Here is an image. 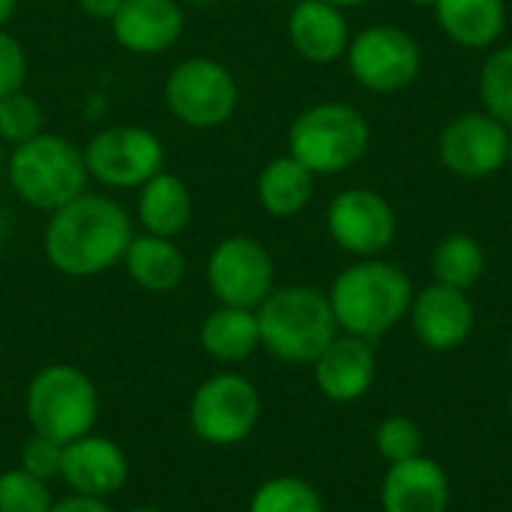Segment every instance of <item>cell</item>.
<instances>
[{
	"label": "cell",
	"instance_id": "obj_25",
	"mask_svg": "<svg viewBox=\"0 0 512 512\" xmlns=\"http://www.w3.org/2000/svg\"><path fill=\"white\" fill-rule=\"evenodd\" d=\"M486 273V249L474 234L456 231L438 240L432 252V276L441 285L468 291L474 288Z\"/></svg>",
	"mask_w": 512,
	"mask_h": 512
},
{
	"label": "cell",
	"instance_id": "obj_23",
	"mask_svg": "<svg viewBox=\"0 0 512 512\" xmlns=\"http://www.w3.org/2000/svg\"><path fill=\"white\" fill-rule=\"evenodd\" d=\"M123 267H126L129 279L150 294L174 291L186 276V258H183L180 246L168 237H156V234H144V231L132 237V243L123 255Z\"/></svg>",
	"mask_w": 512,
	"mask_h": 512
},
{
	"label": "cell",
	"instance_id": "obj_3",
	"mask_svg": "<svg viewBox=\"0 0 512 512\" xmlns=\"http://www.w3.org/2000/svg\"><path fill=\"white\" fill-rule=\"evenodd\" d=\"M6 183L30 210L54 213L87 192L90 174L84 150L66 135L39 132L36 138L12 147L6 159Z\"/></svg>",
	"mask_w": 512,
	"mask_h": 512
},
{
	"label": "cell",
	"instance_id": "obj_21",
	"mask_svg": "<svg viewBox=\"0 0 512 512\" xmlns=\"http://www.w3.org/2000/svg\"><path fill=\"white\" fill-rule=\"evenodd\" d=\"M192 210H195L192 189L174 171L162 168L156 177H150L138 189L135 216H138V225L144 228V234H156V237L174 240L177 234H183L189 228Z\"/></svg>",
	"mask_w": 512,
	"mask_h": 512
},
{
	"label": "cell",
	"instance_id": "obj_8",
	"mask_svg": "<svg viewBox=\"0 0 512 512\" xmlns=\"http://www.w3.org/2000/svg\"><path fill=\"white\" fill-rule=\"evenodd\" d=\"M81 150L90 180L105 189H141L165 168L162 138L135 123L99 129Z\"/></svg>",
	"mask_w": 512,
	"mask_h": 512
},
{
	"label": "cell",
	"instance_id": "obj_35",
	"mask_svg": "<svg viewBox=\"0 0 512 512\" xmlns=\"http://www.w3.org/2000/svg\"><path fill=\"white\" fill-rule=\"evenodd\" d=\"M15 9H18V0H0V27H6L12 21Z\"/></svg>",
	"mask_w": 512,
	"mask_h": 512
},
{
	"label": "cell",
	"instance_id": "obj_17",
	"mask_svg": "<svg viewBox=\"0 0 512 512\" xmlns=\"http://www.w3.org/2000/svg\"><path fill=\"white\" fill-rule=\"evenodd\" d=\"M312 366H315L318 390L339 405L363 399L375 384V372H378L372 342L348 333L336 336Z\"/></svg>",
	"mask_w": 512,
	"mask_h": 512
},
{
	"label": "cell",
	"instance_id": "obj_28",
	"mask_svg": "<svg viewBox=\"0 0 512 512\" xmlns=\"http://www.w3.org/2000/svg\"><path fill=\"white\" fill-rule=\"evenodd\" d=\"M39 132H45V111L27 90H15L0 99V141L15 147Z\"/></svg>",
	"mask_w": 512,
	"mask_h": 512
},
{
	"label": "cell",
	"instance_id": "obj_22",
	"mask_svg": "<svg viewBox=\"0 0 512 512\" xmlns=\"http://www.w3.org/2000/svg\"><path fill=\"white\" fill-rule=\"evenodd\" d=\"M255 195L264 213H270L273 219H291L309 207L315 195V174L291 153L276 156L258 171Z\"/></svg>",
	"mask_w": 512,
	"mask_h": 512
},
{
	"label": "cell",
	"instance_id": "obj_1",
	"mask_svg": "<svg viewBox=\"0 0 512 512\" xmlns=\"http://www.w3.org/2000/svg\"><path fill=\"white\" fill-rule=\"evenodd\" d=\"M132 237L135 225L120 201L111 195L84 192L48 213L42 252L57 273L90 279L123 264Z\"/></svg>",
	"mask_w": 512,
	"mask_h": 512
},
{
	"label": "cell",
	"instance_id": "obj_19",
	"mask_svg": "<svg viewBox=\"0 0 512 512\" xmlns=\"http://www.w3.org/2000/svg\"><path fill=\"white\" fill-rule=\"evenodd\" d=\"M450 480L444 468L429 456H414L408 462L390 465L381 483L384 512H447Z\"/></svg>",
	"mask_w": 512,
	"mask_h": 512
},
{
	"label": "cell",
	"instance_id": "obj_15",
	"mask_svg": "<svg viewBox=\"0 0 512 512\" xmlns=\"http://www.w3.org/2000/svg\"><path fill=\"white\" fill-rule=\"evenodd\" d=\"M108 27L123 51L156 57L180 42L186 12L180 0H123Z\"/></svg>",
	"mask_w": 512,
	"mask_h": 512
},
{
	"label": "cell",
	"instance_id": "obj_12",
	"mask_svg": "<svg viewBox=\"0 0 512 512\" xmlns=\"http://www.w3.org/2000/svg\"><path fill=\"white\" fill-rule=\"evenodd\" d=\"M327 231L342 252L354 258H381L399 231L396 207L375 189H345L327 207Z\"/></svg>",
	"mask_w": 512,
	"mask_h": 512
},
{
	"label": "cell",
	"instance_id": "obj_9",
	"mask_svg": "<svg viewBox=\"0 0 512 512\" xmlns=\"http://www.w3.org/2000/svg\"><path fill=\"white\" fill-rule=\"evenodd\" d=\"M351 78L372 93H399L423 72L420 42L396 24H372L351 36L345 51Z\"/></svg>",
	"mask_w": 512,
	"mask_h": 512
},
{
	"label": "cell",
	"instance_id": "obj_5",
	"mask_svg": "<svg viewBox=\"0 0 512 512\" xmlns=\"http://www.w3.org/2000/svg\"><path fill=\"white\" fill-rule=\"evenodd\" d=\"M372 144L366 114L348 102H318L288 126V153L315 177H333L354 168Z\"/></svg>",
	"mask_w": 512,
	"mask_h": 512
},
{
	"label": "cell",
	"instance_id": "obj_4",
	"mask_svg": "<svg viewBox=\"0 0 512 512\" xmlns=\"http://www.w3.org/2000/svg\"><path fill=\"white\" fill-rule=\"evenodd\" d=\"M261 345L285 363H315L339 336L327 294L312 285L273 288L255 309Z\"/></svg>",
	"mask_w": 512,
	"mask_h": 512
},
{
	"label": "cell",
	"instance_id": "obj_36",
	"mask_svg": "<svg viewBox=\"0 0 512 512\" xmlns=\"http://www.w3.org/2000/svg\"><path fill=\"white\" fill-rule=\"evenodd\" d=\"M327 3H333L339 9H360V6H369L372 0H327Z\"/></svg>",
	"mask_w": 512,
	"mask_h": 512
},
{
	"label": "cell",
	"instance_id": "obj_10",
	"mask_svg": "<svg viewBox=\"0 0 512 512\" xmlns=\"http://www.w3.org/2000/svg\"><path fill=\"white\" fill-rule=\"evenodd\" d=\"M261 420V396L243 375L222 372L207 378L189 405L192 432L213 447L243 444Z\"/></svg>",
	"mask_w": 512,
	"mask_h": 512
},
{
	"label": "cell",
	"instance_id": "obj_30",
	"mask_svg": "<svg viewBox=\"0 0 512 512\" xmlns=\"http://www.w3.org/2000/svg\"><path fill=\"white\" fill-rule=\"evenodd\" d=\"M375 447L381 459H387L390 465L408 462L423 453V432L417 429L411 417H402V414L384 417L375 429Z\"/></svg>",
	"mask_w": 512,
	"mask_h": 512
},
{
	"label": "cell",
	"instance_id": "obj_27",
	"mask_svg": "<svg viewBox=\"0 0 512 512\" xmlns=\"http://www.w3.org/2000/svg\"><path fill=\"white\" fill-rule=\"evenodd\" d=\"M249 512H324V501L318 489L300 477H273L255 489Z\"/></svg>",
	"mask_w": 512,
	"mask_h": 512
},
{
	"label": "cell",
	"instance_id": "obj_34",
	"mask_svg": "<svg viewBox=\"0 0 512 512\" xmlns=\"http://www.w3.org/2000/svg\"><path fill=\"white\" fill-rule=\"evenodd\" d=\"M120 3L123 0H78V6H81L84 15H90L96 21H105V24L114 18V12L120 9Z\"/></svg>",
	"mask_w": 512,
	"mask_h": 512
},
{
	"label": "cell",
	"instance_id": "obj_33",
	"mask_svg": "<svg viewBox=\"0 0 512 512\" xmlns=\"http://www.w3.org/2000/svg\"><path fill=\"white\" fill-rule=\"evenodd\" d=\"M48 512H111V507L102 498H87V495H72L63 501H54Z\"/></svg>",
	"mask_w": 512,
	"mask_h": 512
},
{
	"label": "cell",
	"instance_id": "obj_38",
	"mask_svg": "<svg viewBox=\"0 0 512 512\" xmlns=\"http://www.w3.org/2000/svg\"><path fill=\"white\" fill-rule=\"evenodd\" d=\"M507 168L512 171V129H510V144H507Z\"/></svg>",
	"mask_w": 512,
	"mask_h": 512
},
{
	"label": "cell",
	"instance_id": "obj_29",
	"mask_svg": "<svg viewBox=\"0 0 512 512\" xmlns=\"http://www.w3.org/2000/svg\"><path fill=\"white\" fill-rule=\"evenodd\" d=\"M54 504L48 483L12 468L0 474V512H48Z\"/></svg>",
	"mask_w": 512,
	"mask_h": 512
},
{
	"label": "cell",
	"instance_id": "obj_37",
	"mask_svg": "<svg viewBox=\"0 0 512 512\" xmlns=\"http://www.w3.org/2000/svg\"><path fill=\"white\" fill-rule=\"evenodd\" d=\"M411 6H417V9H435V3L438 0H408Z\"/></svg>",
	"mask_w": 512,
	"mask_h": 512
},
{
	"label": "cell",
	"instance_id": "obj_20",
	"mask_svg": "<svg viewBox=\"0 0 512 512\" xmlns=\"http://www.w3.org/2000/svg\"><path fill=\"white\" fill-rule=\"evenodd\" d=\"M435 21L459 48H495L507 30V0H438Z\"/></svg>",
	"mask_w": 512,
	"mask_h": 512
},
{
	"label": "cell",
	"instance_id": "obj_7",
	"mask_svg": "<svg viewBox=\"0 0 512 512\" xmlns=\"http://www.w3.org/2000/svg\"><path fill=\"white\" fill-rule=\"evenodd\" d=\"M165 105L189 129H219L240 105V84L225 63L186 57L165 78Z\"/></svg>",
	"mask_w": 512,
	"mask_h": 512
},
{
	"label": "cell",
	"instance_id": "obj_26",
	"mask_svg": "<svg viewBox=\"0 0 512 512\" xmlns=\"http://www.w3.org/2000/svg\"><path fill=\"white\" fill-rule=\"evenodd\" d=\"M477 93H480L483 111H489L495 120H501L507 129H512V42L498 45L486 57L480 69Z\"/></svg>",
	"mask_w": 512,
	"mask_h": 512
},
{
	"label": "cell",
	"instance_id": "obj_32",
	"mask_svg": "<svg viewBox=\"0 0 512 512\" xmlns=\"http://www.w3.org/2000/svg\"><path fill=\"white\" fill-rule=\"evenodd\" d=\"M24 81H27V51L6 27H0V99L15 90H24Z\"/></svg>",
	"mask_w": 512,
	"mask_h": 512
},
{
	"label": "cell",
	"instance_id": "obj_6",
	"mask_svg": "<svg viewBox=\"0 0 512 512\" xmlns=\"http://www.w3.org/2000/svg\"><path fill=\"white\" fill-rule=\"evenodd\" d=\"M24 408L33 435L69 444L90 435L99 414V393L87 372L69 363H54L33 375Z\"/></svg>",
	"mask_w": 512,
	"mask_h": 512
},
{
	"label": "cell",
	"instance_id": "obj_40",
	"mask_svg": "<svg viewBox=\"0 0 512 512\" xmlns=\"http://www.w3.org/2000/svg\"><path fill=\"white\" fill-rule=\"evenodd\" d=\"M129 512H165V510H156V507H138V510H129Z\"/></svg>",
	"mask_w": 512,
	"mask_h": 512
},
{
	"label": "cell",
	"instance_id": "obj_39",
	"mask_svg": "<svg viewBox=\"0 0 512 512\" xmlns=\"http://www.w3.org/2000/svg\"><path fill=\"white\" fill-rule=\"evenodd\" d=\"M195 6H210V3H219V0H192Z\"/></svg>",
	"mask_w": 512,
	"mask_h": 512
},
{
	"label": "cell",
	"instance_id": "obj_14",
	"mask_svg": "<svg viewBox=\"0 0 512 512\" xmlns=\"http://www.w3.org/2000/svg\"><path fill=\"white\" fill-rule=\"evenodd\" d=\"M408 318L414 336L432 351H453L465 345L477 324V312L468 300V291L441 282H432L429 288L414 294Z\"/></svg>",
	"mask_w": 512,
	"mask_h": 512
},
{
	"label": "cell",
	"instance_id": "obj_13",
	"mask_svg": "<svg viewBox=\"0 0 512 512\" xmlns=\"http://www.w3.org/2000/svg\"><path fill=\"white\" fill-rule=\"evenodd\" d=\"M510 129L489 111L456 114L438 138L441 165L462 180H486L507 168Z\"/></svg>",
	"mask_w": 512,
	"mask_h": 512
},
{
	"label": "cell",
	"instance_id": "obj_42",
	"mask_svg": "<svg viewBox=\"0 0 512 512\" xmlns=\"http://www.w3.org/2000/svg\"><path fill=\"white\" fill-rule=\"evenodd\" d=\"M510 354H512V345H510Z\"/></svg>",
	"mask_w": 512,
	"mask_h": 512
},
{
	"label": "cell",
	"instance_id": "obj_24",
	"mask_svg": "<svg viewBox=\"0 0 512 512\" xmlns=\"http://www.w3.org/2000/svg\"><path fill=\"white\" fill-rule=\"evenodd\" d=\"M201 348L219 363H243L261 348L255 309L219 306L201 324Z\"/></svg>",
	"mask_w": 512,
	"mask_h": 512
},
{
	"label": "cell",
	"instance_id": "obj_41",
	"mask_svg": "<svg viewBox=\"0 0 512 512\" xmlns=\"http://www.w3.org/2000/svg\"><path fill=\"white\" fill-rule=\"evenodd\" d=\"M507 411H510V417H512V390H510V396H507Z\"/></svg>",
	"mask_w": 512,
	"mask_h": 512
},
{
	"label": "cell",
	"instance_id": "obj_16",
	"mask_svg": "<svg viewBox=\"0 0 512 512\" xmlns=\"http://www.w3.org/2000/svg\"><path fill=\"white\" fill-rule=\"evenodd\" d=\"M60 477L72 489V495H87V498L105 501L126 486L129 459L120 450V444H114L111 438L84 435L63 447Z\"/></svg>",
	"mask_w": 512,
	"mask_h": 512
},
{
	"label": "cell",
	"instance_id": "obj_2",
	"mask_svg": "<svg viewBox=\"0 0 512 512\" xmlns=\"http://www.w3.org/2000/svg\"><path fill=\"white\" fill-rule=\"evenodd\" d=\"M327 300L339 330L375 342L408 315L414 285L402 267L384 258H357L333 279Z\"/></svg>",
	"mask_w": 512,
	"mask_h": 512
},
{
	"label": "cell",
	"instance_id": "obj_11",
	"mask_svg": "<svg viewBox=\"0 0 512 512\" xmlns=\"http://www.w3.org/2000/svg\"><path fill=\"white\" fill-rule=\"evenodd\" d=\"M204 276L219 306L258 309L276 288V264L270 252L246 234L225 237L210 252Z\"/></svg>",
	"mask_w": 512,
	"mask_h": 512
},
{
	"label": "cell",
	"instance_id": "obj_18",
	"mask_svg": "<svg viewBox=\"0 0 512 512\" xmlns=\"http://www.w3.org/2000/svg\"><path fill=\"white\" fill-rule=\"evenodd\" d=\"M288 42L309 63H336L351 45L345 9L327 0H300L288 15Z\"/></svg>",
	"mask_w": 512,
	"mask_h": 512
},
{
	"label": "cell",
	"instance_id": "obj_31",
	"mask_svg": "<svg viewBox=\"0 0 512 512\" xmlns=\"http://www.w3.org/2000/svg\"><path fill=\"white\" fill-rule=\"evenodd\" d=\"M63 447H66V444H57V441H51V438L33 435V438L24 441V447H21V465H18V468L48 483V480L60 477Z\"/></svg>",
	"mask_w": 512,
	"mask_h": 512
}]
</instances>
